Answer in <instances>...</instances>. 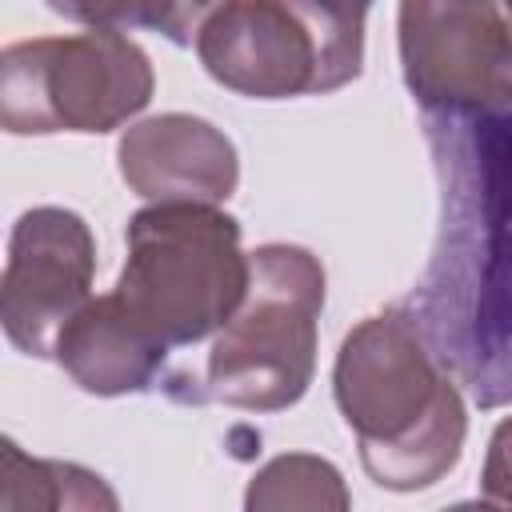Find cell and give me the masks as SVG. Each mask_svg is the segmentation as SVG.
<instances>
[{"label":"cell","instance_id":"6da1fadb","mask_svg":"<svg viewBox=\"0 0 512 512\" xmlns=\"http://www.w3.org/2000/svg\"><path fill=\"white\" fill-rule=\"evenodd\" d=\"M440 224L412 312L480 408H512V108L428 116Z\"/></svg>","mask_w":512,"mask_h":512},{"label":"cell","instance_id":"7a4b0ae2","mask_svg":"<svg viewBox=\"0 0 512 512\" xmlns=\"http://www.w3.org/2000/svg\"><path fill=\"white\" fill-rule=\"evenodd\" d=\"M332 396L372 484L420 492L460 464L468 404L408 304H388L344 336Z\"/></svg>","mask_w":512,"mask_h":512},{"label":"cell","instance_id":"3957f363","mask_svg":"<svg viewBox=\"0 0 512 512\" xmlns=\"http://www.w3.org/2000/svg\"><path fill=\"white\" fill-rule=\"evenodd\" d=\"M124 244L116 292L168 348L216 336L248 292L252 256L220 204H148L128 220Z\"/></svg>","mask_w":512,"mask_h":512},{"label":"cell","instance_id":"277c9868","mask_svg":"<svg viewBox=\"0 0 512 512\" xmlns=\"http://www.w3.org/2000/svg\"><path fill=\"white\" fill-rule=\"evenodd\" d=\"M248 256V292L208 348L196 404L284 412L316 376L324 264L300 244H260Z\"/></svg>","mask_w":512,"mask_h":512},{"label":"cell","instance_id":"5b68a950","mask_svg":"<svg viewBox=\"0 0 512 512\" xmlns=\"http://www.w3.org/2000/svg\"><path fill=\"white\" fill-rule=\"evenodd\" d=\"M364 16L352 0H228L200 28L196 56L248 100L324 96L360 76Z\"/></svg>","mask_w":512,"mask_h":512},{"label":"cell","instance_id":"8992f818","mask_svg":"<svg viewBox=\"0 0 512 512\" xmlns=\"http://www.w3.org/2000/svg\"><path fill=\"white\" fill-rule=\"evenodd\" d=\"M148 52L112 28L16 40L0 56V124L8 136H100L148 108Z\"/></svg>","mask_w":512,"mask_h":512},{"label":"cell","instance_id":"52a82bcc","mask_svg":"<svg viewBox=\"0 0 512 512\" xmlns=\"http://www.w3.org/2000/svg\"><path fill=\"white\" fill-rule=\"evenodd\" d=\"M396 44L428 116L512 108V24L496 0H400Z\"/></svg>","mask_w":512,"mask_h":512},{"label":"cell","instance_id":"ba28073f","mask_svg":"<svg viewBox=\"0 0 512 512\" xmlns=\"http://www.w3.org/2000/svg\"><path fill=\"white\" fill-rule=\"evenodd\" d=\"M96 240L80 212L28 208L8 236L0 276V324L16 352L52 360L64 324L92 300Z\"/></svg>","mask_w":512,"mask_h":512},{"label":"cell","instance_id":"9c48e42d","mask_svg":"<svg viewBox=\"0 0 512 512\" xmlns=\"http://www.w3.org/2000/svg\"><path fill=\"white\" fill-rule=\"evenodd\" d=\"M120 180L148 204H224L240 184L236 144L204 116L160 112L124 128L116 144Z\"/></svg>","mask_w":512,"mask_h":512},{"label":"cell","instance_id":"30bf717a","mask_svg":"<svg viewBox=\"0 0 512 512\" xmlns=\"http://www.w3.org/2000/svg\"><path fill=\"white\" fill-rule=\"evenodd\" d=\"M168 352L172 348L112 288L108 296H92L64 324L52 360L88 396H128L156 384Z\"/></svg>","mask_w":512,"mask_h":512},{"label":"cell","instance_id":"8fae6325","mask_svg":"<svg viewBox=\"0 0 512 512\" xmlns=\"http://www.w3.org/2000/svg\"><path fill=\"white\" fill-rule=\"evenodd\" d=\"M116 492L88 468L68 460L28 456L16 440H0V512H60V508H116Z\"/></svg>","mask_w":512,"mask_h":512},{"label":"cell","instance_id":"7c38bea8","mask_svg":"<svg viewBox=\"0 0 512 512\" xmlns=\"http://www.w3.org/2000/svg\"><path fill=\"white\" fill-rule=\"evenodd\" d=\"M44 4L56 16L84 28H112V32L144 28L172 44H196L208 16L228 0H44Z\"/></svg>","mask_w":512,"mask_h":512},{"label":"cell","instance_id":"4fadbf2b","mask_svg":"<svg viewBox=\"0 0 512 512\" xmlns=\"http://www.w3.org/2000/svg\"><path fill=\"white\" fill-rule=\"evenodd\" d=\"M244 504L252 512H280V508L344 512L352 504V496L332 460L312 456V452H284V456H272L252 476Z\"/></svg>","mask_w":512,"mask_h":512},{"label":"cell","instance_id":"5bb4252c","mask_svg":"<svg viewBox=\"0 0 512 512\" xmlns=\"http://www.w3.org/2000/svg\"><path fill=\"white\" fill-rule=\"evenodd\" d=\"M480 500L496 508H512V412L488 436V452L480 468Z\"/></svg>","mask_w":512,"mask_h":512},{"label":"cell","instance_id":"9a60e30c","mask_svg":"<svg viewBox=\"0 0 512 512\" xmlns=\"http://www.w3.org/2000/svg\"><path fill=\"white\" fill-rule=\"evenodd\" d=\"M504 4V16H508V24H512V0H500Z\"/></svg>","mask_w":512,"mask_h":512},{"label":"cell","instance_id":"2e32d148","mask_svg":"<svg viewBox=\"0 0 512 512\" xmlns=\"http://www.w3.org/2000/svg\"><path fill=\"white\" fill-rule=\"evenodd\" d=\"M356 4H364V8H372V0H356Z\"/></svg>","mask_w":512,"mask_h":512}]
</instances>
